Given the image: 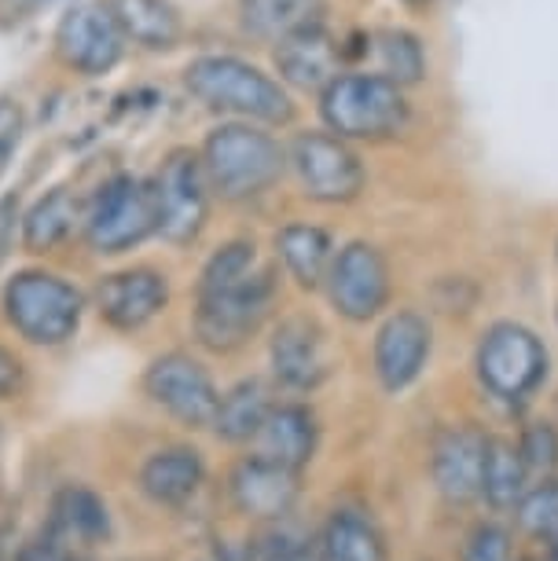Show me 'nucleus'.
Instances as JSON below:
<instances>
[{
	"instance_id": "nucleus-1",
	"label": "nucleus",
	"mask_w": 558,
	"mask_h": 561,
	"mask_svg": "<svg viewBox=\"0 0 558 561\" xmlns=\"http://www.w3.org/2000/svg\"><path fill=\"white\" fill-rule=\"evenodd\" d=\"M0 309H4V323L12 327L19 342L34 348H62L78 337L89 301L62 275L23 268L4 283Z\"/></svg>"
},
{
	"instance_id": "nucleus-2",
	"label": "nucleus",
	"mask_w": 558,
	"mask_h": 561,
	"mask_svg": "<svg viewBox=\"0 0 558 561\" xmlns=\"http://www.w3.org/2000/svg\"><path fill=\"white\" fill-rule=\"evenodd\" d=\"M184 84L209 111L236 114V118L265 125H287L294 118V103L287 89L276 78H269L265 70L250 67L247 59L203 56L187 67Z\"/></svg>"
},
{
	"instance_id": "nucleus-3",
	"label": "nucleus",
	"mask_w": 558,
	"mask_h": 561,
	"mask_svg": "<svg viewBox=\"0 0 558 561\" xmlns=\"http://www.w3.org/2000/svg\"><path fill=\"white\" fill-rule=\"evenodd\" d=\"M272 305H276V272L272 268H258L231 287L198 294L192 312L195 342L217 356L239 353L265 327Z\"/></svg>"
},
{
	"instance_id": "nucleus-4",
	"label": "nucleus",
	"mask_w": 558,
	"mask_h": 561,
	"mask_svg": "<svg viewBox=\"0 0 558 561\" xmlns=\"http://www.w3.org/2000/svg\"><path fill=\"white\" fill-rule=\"evenodd\" d=\"M320 114L342 140H386L408 125L405 89L378 73H339L320 92Z\"/></svg>"
},
{
	"instance_id": "nucleus-5",
	"label": "nucleus",
	"mask_w": 558,
	"mask_h": 561,
	"mask_svg": "<svg viewBox=\"0 0 558 561\" xmlns=\"http://www.w3.org/2000/svg\"><path fill=\"white\" fill-rule=\"evenodd\" d=\"M203 169L220 198L243 203L283 176V147L254 125H220L203 147Z\"/></svg>"
},
{
	"instance_id": "nucleus-6",
	"label": "nucleus",
	"mask_w": 558,
	"mask_h": 561,
	"mask_svg": "<svg viewBox=\"0 0 558 561\" xmlns=\"http://www.w3.org/2000/svg\"><path fill=\"white\" fill-rule=\"evenodd\" d=\"M140 389L166 419L176 422V426H184V430L214 426L220 389L203 359H195L192 353H184V348H170V353L155 356L151 364L144 367Z\"/></svg>"
},
{
	"instance_id": "nucleus-7",
	"label": "nucleus",
	"mask_w": 558,
	"mask_h": 561,
	"mask_svg": "<svg viewBox=\"0 0 558 561\" xmlns=\"http://www.w3.org/2000/svg\"><path fill=\"white\" fill-rule=\"evenodd\" d=\"M158 231L155 214V187L140 176H114L100 187L96 203L86 214V239L89 247L114 257L133 247H140L147 236Z\"/></svg>"
},
{
	"instance_id": "nucleus-8",
	"label": "nucleus",
	"mask_w": 558,
	"mask_h": 561,
	"mask_svg": "<svg viewBox=\"0 0 558 561\" xmlns=\"http://www.w3.org/2000/svg\"><path fill=\"white\" fill-rule=\"evenodd\" d=\"M478 378L492 397L525 400L547 375V348L529 327L492 323L478 345Z\"/></svg>"
},
{
	"instance_id": "nucleus-9",
	"label": "nucleus",
	"mask_w": 558,
	"mask_h": 561,
	"mask_svg": "<svg viewBox=\"0 0 558 561\" xmlns=\"http://www.w3.org/2000/svg\"><path fill=\"white\" fill-rule=\"evenodd\" d=\"M155 214L158 236L170 247H187L198 239L209 214V180L203 158L195 151H170L155 180Z\"/></svg>"
},
{
	"instance_id": "nucleus-10",
	"label": "nucleus",
	"mask_w": 558,
	"mask_h": 561,
	"mask_svg": "<svg viewBox=\"0 0 558 561\" xmlns=\"http://www.w3.org/2000/svg\"><path fill=\"white\" fill-rule=\"evenodd\" d=\"M228 506L250 525H283L301 500V473L250 451L225 478Z\"/></svg>"
},
{
	"instance_id": "nucleus-11",
	"label": "nucleus",
	"mask_w": 558,
	"mask_h": 561,
	"mask_svg": "<svg viewBox=\"0 0 558 561\" xmlns=\"http://www.w3.org/2000/svg\"><path fill=\"white\" fill-rule=\"evenodd\" d=\"M294 173L301 180V192L312 203H353L364 192V165L342 136L334 133H301L291 144Z\"/></svg>"
},
{
	"instance_id": "nucleus-12",
	"label": "nucleus",
	"mask_w": 558,
	"mask_h": 561,
	"mask_svg": "<svg viewBox=\"0 0 558 561\" xmlns=\"http://www.w3.org/2000/svg\"><path fill=\"white\" fill-rule=\"evenodd\" d=\"M41 525L92 554L118 543V514H114L107 492H100L92 481H59L45 500Z\"/></svg>"
},
{
	"instance_id": "nucleus-13",
	"label": "nucleus",
	"mask_w": 558,
	"mask_h": 561,
	"mask_svg": "<svg viewBox=\"0 0 558 561\" xmlns=\"http://www.w3.org/2000/svg\"><path fill=\"white\" fill-rule=\"evenodd\" d=\"M206 455L195 444H162L136 466V495L162 514L187 511L206 489Z\"/></svg>"
},
{
	"instance_id": "nucleus-14",
	"label": "nucleus",
	"mask_w": 558,
	"mask_h": 561,
	"mask_svg": "<svg viewBox=\"0 0 558 561\" xmlns=\"http://www.w3.org/2000/svg\"><path fill=\"white\" fill-rule=\"evenodd\" d=\"M170 305V279L158 268H122L103 275L92 290V309L103 320V327L118 334H136L147 323H155Z\"/></svg>"
},
{
	"instance_id": "nucleus-15",
	"label": "nucleus",
	"mask_w": 558,
	"mask_h": 561,
	"mask_svg": "<svg viewBox=\"0 0 558 561\" xmlns=\"http://www.w3.org/2000/svg\"><path fill=\"white\" fill-rule=\"evenodd\" d=\"M328 298L350 323H367L389 301V264L372 242H350L328 272Z\"/></svg>"
},
{
	"instance_id": "nucleus-16",
	"label": "nucleus",
	"mask_w": 558,
	"mask_h": 561,
	"mask_svg": "<svg viewBox=\"0 0 558 561\" xmlns=\"http://www.w3.org/2000/svg\"><path fill=\"white\" fill-rule=\"evenodd\" d=\"M122 48H125V34L111 12V4H96V0L73 4L56 26L59 59L67 62L70 70L89 73V78L118 67Z\"/></svg>"
},
{
	"instance_id": "nucleus-17",
	"label": "nucleus",
	"mask_w": 558,
	"mask_h": 561,
	"mask_svg": "<svg viewBox=\"0 0 558 561\" xmlns=\"http://www.w3.org/2000/svg\"><path fill=\"white\" fill-rule=\"evenodd\" d=\"M269 367L272 378L283 389L294 393H312L323 378L331 375L328 337H323L320 323L309 316H287L269 342Z\"/></svg>"
},
{
	"instance_id": "nucleus-18",
	"label": "nucleus",
	"mask_w": 558,
	"mask_h": 561,
	"mask_svg": "<svg viewBox=\"0 0 558 561\" xmlns=\"http://www.w3.org/2000/svg\"><path fill=\"white\" fill-rule=\"evenodd\" d=\"M489 440L478 426H445L434 440L430 455V473H434L437 492L448 503H474L481 500V481H486Z\"/></svg>"
},
{
	"instance_id": "nucleus-19",
	"label": "nucleus",
	"mask_w": 558,
	"mask_h": 561,
	"mask_svg": "<svg viewBox=\"0 0 558 561\" xmlns=\"http://www.w3.org/2000/svg\"><path fill=\"white\" fill-rule=\"evenodd\" d=\"M430 323L412 309L394 312L375 334V375L386 393H405L430 359Z\"/></svg>"
},
{
	"instance_id": "nucleus-20",
	"label": "nucleus",
	"mask_w": 558,
	"mask_h": 561,
	"mask_svg": "<svg viewBox=\"0 0 558 561\" xmlns=\"http://www.w3.org/2000/svg\"><path fill=\"white\" fill-rule=\"evenodd\" d=\"M345 48L328 26L312 23L276 41V70L301 92H323L342 73Z\"/></svg>"
},
{
	"instance_id": "nucleus-21",
	"label": "nucleus",
	"mask_w": 558,
	"mask_h": 561,
	"mask_svg": "<svg viewBox=\"0 0 558 561\" xmlns=\"http://www.w3.org/2000/svg\"><path fill=\"white\" fill-rule=\"evenodd\" d=\"M316 448H320V422L312 411L305 404H272L254 440V451L305 473V466L316 459Z\"/></svg>"
},
{
	"instance_id": "nucleus-22",
	"label": "nucleus",
	"mask_w": 558,
	"mask_h": 561,
	"mask_svg": "<svg viewBox=\"0 0 558 561\" xmlns=\"http://www.w3.org/2000/svg\"><path fill=\"white\" fill-rule=\"evenodd\" d=\"M272 389L261 382V378H243L220 393L217 415H214V437L220 444H231V448H243V444H254L261 426H265L269 411H272Z\"/></svg>"
},
{
	"instance_id": "nucleus-23",
	"label": "nucleus",
	"mask_w": 558,
	"mask_h": 561,
	"mask_svg": "<svg viewBox=\"0 0 558 561\" xmlns=\"http://www.w3.org/2000/svg\"><path fill=\"white\" fill-rule=\"evenodd\" d=\"M320 554L323 561H389L386 536L364 511L339 506L320 528Z\"/></svg>"
},
{
	"instance_id": "nucleus-24",
	"label": "nucleus",
	"mask_w": 558,
	"mask_h": 561,
	"mask_svg": "<svg viewBox=\"0 0 558 561\" xmlns=\"http://www.w3.org/2000/svg\"><path fill=\"white\" fill-rule=\"evenodd\" d=\"M276 253L283 261V268L291 272V279L301 290H316L328 283L331 272V236L316 225H287L276 236Z\"/></svg>"
},
{
	"instance_id": "nucleus-25",
	"label": "nucleus",
	"mask_w": 558,
	"mask_h": 561,
	"mask_svg": "<svg viewBox=\"0 0 558 561\" xmlns=\"http://www.w3.org/2000/svg\"><path fill=\"white\" fill-rule=\"evenodd\" d=\"M353 56H364L372 62L367 73H378V78L401 84H419L426 73V56H423V45L408 34V30H375V34L364 37V48H356Z\"/></svg>"
},
{
	"instance_id": "nucleus-26",
	"label": "nucleus",
	"mask_w": 558,
	"mask_h": 561,
	"mask_svg": "<svg viewBox=\"0 0 558 561\" xmlns=\"http://www.w3.org/2000/svg\"><path fill=\"white\" fill-rule=\"evenodd\" d=\"M122 34L144 48L166 51L181 41V15L170 0H107Z\"/></svg>"
},
{
	"instance_id": "nucleus-27",
	"label": "nucleus",
	"mask_w": 558,
	"mask_h": 561,
	"mask_svg": "<svg viewBox=\"0 0 558 561\" xmlns=\"http://www.w3.org/2000/svg\"><path fill=\"white\" fill-rule=\"evenodd\" d=\"M78 217H81L78 195H73L70 187H56V192H48L26 214V220H23V247L30 253L59 250L62 242L73 236V225H78Z\"/></svg>"
},
{
	"instance_id": "nucleus-28",
	"label": "nucleus",
	"mask_w": 558,
	"mask_h": 561,
	"mask_svg": "<svg viewBox=\"0 0 558 561\" xmlns=\"http://www.w3.org/2000/svg\"><path fill=\"white\" fill-rule=\"evenodd\" d=\"M529 470L522 462V451L514 440H489V459H486V481H481V500L492 511H514L522 503V495L529 492Z\"/></svg>"
},
{
	"instance_id": "nucleus-29",
	"label": "nucleus",
	"mask_w": 558,
	"mask_h": 561,
	"mask_svg": "<svg viewBox=\"0 0 558 561\" xmlns=\"http://www.w3.org/2000/svg\"><path fill=\"white\" fill-rule=\"evenodd\" d=\"M323 0H243V26L258 41H283L301 26L320 23Z\"/></svg>"
},
{
	"instance_id": "nucleus-30",
	"label": "nucleus",
	"mask_w": 558,
	"mask_h": 561,
	"mask_svg": "<svg viewBox=\"0 0 558 561\" xmlns=\"http://www.w3.org/2000/svg\"><path fill=\"white\" fill-rule=\"evenodd\" d=\"M250 272H258V247L247 239H236L228 247H220L214 257L206 261L203 275H198V294L231 287V283L247 279Z\"/></svg>"
},
{
	"instance_id": "nucleus-31",
	"label": "nucleus",
	"mask_w": 558,
	"mask_h": 561,
	"mask_svg": "<svg viewBox=\"0 0 558 561\" xmlns=\"http://www.w3.org/2000/svg\"><path fill=\"white\" fill-rule=\"evenodd\" d=\"M525 533L555 543L558 539V481H536L529 492L522 495V503L514 506Z\"/></svg>"
},
{
	"instance_id": "nucleus-32",
	"label": "nucleus",
	"mask_w": 558,
	"mask_h": 561,
	"mask_svg": "<svg viewBox=\"0 0 558 561\" xmlns=\"http://www.w3.org/2000/svg\"><path fill=\"white\" fill-rule=\"evenodd\" d=\"M522 462L533 481H555L558 473V430L551 422H533L519 440Z\"/></svg>"
},
{
	"instance_id": "nucleus-33",
	"label": "nucleus",
	"mask_w": 558,
	"mask_h": 561,
	"mask_svg": "<svg viewBox=\"0 0 558 561\" xmlns=\"http://www.w3.org/2000/svg\"><path fill=\"white\" fill-rule=\"evenodd\" d=\"M8 561H96L92 550H81L59 539L56 533H48L45 525H37L34 533H26L23 539H15Z\"/></svg>"
},
{
	"instance_id": "nucleus-34",
	"label": "nucleus",
	"mask_w": 558,
	"mask_h": 561,
	"mask_svg": "<svg viewBox=\"0 0 558 561\" xmlns=\"http://www.w3.org/2000/svg\"><path fill=\"white\" fill-rule=\"evenodd\" d=\"M459 561H511V533L497 522L474 525L459 547Z\"/></svg>"
},
{
	"instance_id": "nucleus-35",
	"label": "nucleus",
	"mask_w": 558,
	"mask_h": 561,
	"mask_svg": "<svg viewBox=\"0 0 558 561\" xmlns=\"http://www.w3.org/2000/svg\"><path fill=\"white\" fill-rule=\"evenodd\" d=\"M26 382H30L26 359L12 345L0 342V404H15L26 393Z\"/></svg>"
},
{
	"instance_id": "nucleus-36",
	"label": "nucleus",
	"mask_w": 558,
	"mask_h": 561,
	"mask_svg": "<svg viewBox=\"0 0 558 561\" xmlns=\"http://www.w3.org/2000/svg\"><path fill=\"white\" fill-rule=\"evenodd\" d=\"M23 107L15 100H4L0 96V176L8 173L12 165V154L19 151V140H23Z\"/></svg>"
},
{
	"instance_id": "nucleus-37",
	"label": "nucleus",
	"mask_w": 558,
	"mask_h": 561,
	"mask_svg": "<svg viewBox=\"0 0 558 561\" xmlns=\"http://www.w3.org/2000/svg\"><path fill=\"white\" fill-rule=\"evenodd\" d=\"M261 561H323V554L312 539H280L272 547H261Z\"/></svg>"
},
{
	"instance_id": "nucleus-38",
	"label": "nucleus",
	"mask_w": 558,
	"mask_h": 561,
	"mask_svg": "<svg viewBox=\"0 0 558 561\" xmlns=\"http://www.w3.org/2000/svg\"><path fill=\"white\" fill-rule=\"evenodd\" d=\"M209 561H261V543L258 539H217L214 543V558Z\"/></svg>"
},
{
	"instance_id": "nucleus-39",
	"label": "nucleus",
	"mask_w": 558,
	"mask_h": 561,
	"mask_svg": "<svg viewBox=\"0 0 558 561\" xmlns=\"http://www.w3.org/2000/svg\"><path fill=\"white\" fill-rule=\"evenodd\" d=\"M551 561H558V543H551Z\"/></svg>"
},
{
	"instance_id": "nucleus-40",
	"label": "nucleus",
	"mask_w": 558,
	"mask_h": 561,
	"mask_svg": "<svg viewBox=\"0 0 558 561\" xmlns=\"http://www.w3.org/2000/svg\"><path fill=\"white\" fill-rule=\"evenodd\" d=\"M23 4H45V0H23Z\"/></svg>"
},
{
	"instance_id": "nucleus-41",
	"label": "nucleus",
	"mask_w": 558,
	"mask_h": 561,
	"mask_svg": "<svg viewBox=\"0 0 558 561\" xmlns=\"http://www.w3.org/2000/svg\"><path fill=\"white\" fill-rule=\"evenodd\" d=\"M0 253H4V239H0Z\"/></svg>"
},
{
	"instance_id": "nucleus-42",
	"label": "nucleus",
	"mask_w": 558,
	"mask_h": 561,
	"mask_svg": "<svg viewBox=\"0 0 558 561\" xmlns=\"http://www.w3.org/2000/svg\"><path fill=\"white\" fill-rule=\"evenodd\" d=\"M122 561H136V558H122Z\"/></svg>"
},
{
	"instance_id": "nucleus-43",
	"label": "nucleus",
	"mask_w": 558,
	"mask_h": 561,
	"mask_svg": "<svg viewBox=\"0 0 558 561\" xmlns=\"http://www.w3.org/2000/svg\"><path fill=\"white\" fill-rule=\"evenodd\" d=\"M412 4H419V0H412Z\"/></svg>"
},
{
	"instance_id": "nucleus-44",
	"label": "nucleus",
	"mask_w": 558,
	"mask_h": 561,
	"mask_svg": "<svg viewBox=\"0 0 558 561\" xmlns=\"http://www.w3.org/2000/svg\"><path fill=\"white\" fill-rule=\"evenodd\" d=\"M555 543H558V539H555Z\"/></svg>"
}]
</instances>
